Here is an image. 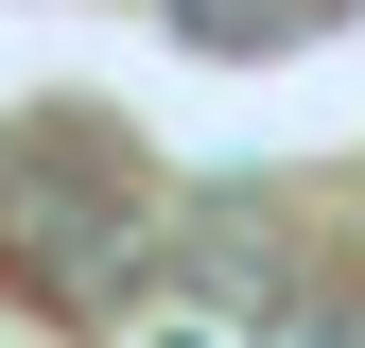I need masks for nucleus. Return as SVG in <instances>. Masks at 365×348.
<instances>
[{"mask_svg": "<svg viewBox=\"0 0 365 348\" xmlns=\"http://www.w3.org/2000/svg\"><path fill=\"white\" fill-rule=\"evenodd\" d=\"M140 261H157V209L122 192L105 157H70V140H18V157H0V279H18V296L105 314Z\"/></svg>", "mask_w": 365, "mask_h": 348, "instance_id": "nucleus-1", "label": "nucleus"}, {"mask_svg": "<svg viewBox=\"0 0 365 348\" xmlns=\"http://www.w3.org/2000/svg\"><path fill=\"white\" fill-rule=\"evenodd\" d=\"M140 348H244V331H226V314H157Z\"/></svg>", "mask_w": 365, "mask_h": 348, "instance_id": "nucleus-2", "label": "nucleus"}]
</instances>
